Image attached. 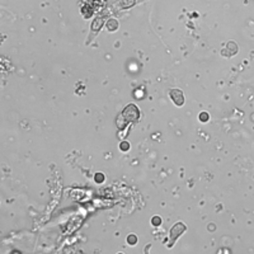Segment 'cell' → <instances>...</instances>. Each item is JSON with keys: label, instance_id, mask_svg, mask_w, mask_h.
<instances>
[{"label": "cell", "instance_id": "cell-1", "mask_svg": "<svg viewBox=\"0 0 254 254\" xmlns=\"http://www.w3.org/2000/svg\"><path fill=\"white\" fill-rule=\"evenodd\" d=\"M140 113H139V109L135 107L134 104H130V105H127V107L124 108L123 111V118L127 121V122H134L139 118Z\"/></svg>", "mask_w": 254, "mask_h": 254}, {"label": "cell", "instance_id": "cell-2", "mask_svg": "<svg viewBox=\"0 0 254 254\" xmlns=\"http://www.w3.org/2000/svg\"><path fill=\"white\" fill-rule=\"evenodd\" d=\"M169 95H170V98L173 99V102H174L177 105H182V104L184 103V95H183V93H182L179 89H173V90H170Z\"/></svg>", "mask_w": 254, "mask_h": 254}, {"label": "cell", "instance_id": "cell-3", "mask_svg": "<svg viewBox=\"0 0 254 254\" xmlns=\"http://www.w3.org/2000/svg\"><path fill=\"white\" fill-rule=\"evenodd\" d=\"M184 230H185V226H184L182 222H178V224L170 230V240L174 241V240L182 234V232H183Z\"/></svg>", "mask_w": 254, "mask_h": 254}, {"label": "cell", "instance_id": "cell-4", "mask_svg": "<svg viewBox=\"0 0 254 254\" xmlns=\"http://www.w3.org/2000/svg\"><path fill=\"white\" fill-rule=\"evenodd\" d=\"M107 28H108V31H116L117 28H118V23H117V20L116 19H109L108 20V23H107Z\"/></svg>", "mask_w": 254, "mask_h": 254}, {"label": "cell", "instance_id": "cell-5", "mask_svg": "<svg viewBox=\"0 0 254 254\" xmlns=\"http://www.w3.org/2000/svg\"><path fill=\"white\" fill-rule=\"evenodd\" d=\"M200 121H201V122H207V121H208V113L202 112V113L200 114Z\"/></svg>", "mask_w": 254, "mask_h": 254}, {"label": "cell", "instance_id": "cell-6", "mask_svg": "<svg viewBox=\"0 0 254 254\" xmlns=\"http://www.w3.org/2000/svg\"><path fill=\"white\" fill-rule=\"evenodd\" d=\"M127 241H129V244H136V241H137V238L135 236V235H130L129 238H127Z\"/></svg>", "mask_w": 254, "mask_h": 254}, {"label": "cell", "instance_id": "cell-7", "mask_svg": "<svg viewBox=\"0 0 254 254\" xmlns=\"http://www.w3.org/2000/svg\"><path fill=\"white\" fill-rule=\"evenodd\" d=\"M151 222H153V225H155V226H159L160 224H161V219L160 217H153V220H151Z\"/></svg>", "mask_w": 254, "mask_h": 254}, {"label": "cell", "instance_id": "cell-8", "mask_svg": "<svg viewBox=\"0 0 254 254\" xmlns=\"http://www.w3.org/2000/svg\"><path fill=\"white\" fill-rule=\"evenodd\" d=\"M103 179H104L103 174H100V173L95 174V182H97V183H102V182H103Z\"/></svg>", "mask_w": 254, "mask_h": 254}, {"label": "cell", "instance_id": "cell-9", "mask_svg": "<svg viewBox=\"0 0 254 254\" xmlns=\"http://www.w3.org/2000/svg\"><path fill=\"white\" fill-rule=\"evenodd\" d=\"M119 147H121V150H124V151H126V150H129V144H127V142H122Z\"/></svg>", "mask_w": 254, "mask_h": 254}]
</instances>
